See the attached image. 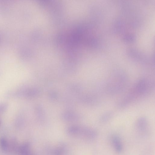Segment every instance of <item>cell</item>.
Masks as SVG:
<instances>
[{"label":"cell","instance_id":"obj_9","mask_svg":"<svg viewBox=\"0 0 155 155\" xmlns=\"http://www.w3.org/2000/svg\"><path fill=\"white\" fill-rule=\"evenodd\" d=\"M8 107V104L5 102L0 103V113H4Z\"/></svg>","mask_w":155,"mask_h":155},{"label":"cell","instance_id":"obj_11","mask_svg":"<svg viewBox=\"0 0 155 155\" xmlns=\"http://www.w3.org/2000/svg\"><path fill=\"white\" fill-rule=\"evenodd\" d=\"M32 155L31 154V155Z\"/></svg>","mask_w":155,"mask_h":155},{"label":"cell","instance_id":"obj_10","mask_svg":"<svg viewBox=\"0 0 155 155\" xmlns=\"http://www.w3.org/2000/svg\"><path fill=\"white\" fill-rule=\"evenodd\" d=\"M1 120H0V125H1Z\"/></svg>","mask_w":155,"mask_h":155},{"label":"cell","instance_id":"obj_7","mask_svg":"<svg viewBox=\"0 0 155 155\" xmlns=\"http://www.w3.org/2000/svg\"><path fill=\"white\" fill-rule=\"evenodd\" d=\"M65 151V147L62 145L56 148L54 150L53 153L55 155H61Z\"/></svg>","mask_w":155,"mask_h":155},{"label":"cell","instance_id":"obj_6","mask_svg":"<svg viewBox=\"0 0 155 155\" xmlns=\"http://www.w3.org/2000/svg\"><path fill=\"white\" fill-rule=\"evenodd\" d=\"M11 143V148L14 153H19L20 147L18 148L17 139L15 138H12Z\"/></svg>","mask_w":155,"mask_h":155},{"label":"cell","instance_id":"obj_4","mask_svg":"<svg viewBox=\"0 0 155 155\" xmlns=\"http://www.w3.org/2000/svg\"><path fill=\"white\" fill-rule=\"evenodd\" d=\"M30 144L28 142L23 144L19 148V153L20 155H30Z\"/></svg>","mask_w":155,"mask_h":155},{"label":"cell","instance_id":"obj_2","mask_svg":"<svg viewBox=\"0 0 155 155\" xmlns=\"http://www.w3.org/2000/svg\"><path fill=\"white\" fill-rule=\"evenodd\" d=\"M136 128L138 132L143 136L147 135L148 130V124L147 120L145 118H139L137 121Z\"/></svg>","mask_w":155,"mask_h":155},{"label":"cell","instance_id":"obj_5","mask_svg":"<svg viewBox=\"0 0 155 155\" xmlns=\"http://www.w3.org/2000/svg\"><path fill=\"white\" fill-rule=\"evenodd\" d=\"M0 147L4 152H7L9 150V146L7 139L4 137L0 138Z\"/></svg>","mask_w":155,"mask_h":155},{"label":"cell","instance_id":"obj_8","mask_svg":"<svg viewBox=\"0 0 155 155\" xmlns=\"http://www.w3.org/2000/svg\"><path fill=\"white\" fill-rule=\"evenodd\" d=\"M112 113H108L103 115L100 118V121L102 123H105L109 120L112 117Z\"/></svg>","mask_w":155,"mask_h":155},{"label":"cell","instance_id":"obj_3","mask_svg":"<svg viewBox=\"0 0 155 155\" xmlns=\"http://www.w3.org/2000/svg\"><path fill=\"white\" fill-rule=\"evenodd\" d=\"M111 141L115 151L118 153H121L123 150V145L120 136L114 134L111 136Z\"/></svg>","mask_w":155,"mask_h":155},{"label":"cell","instance_id":"obj_1","mask_svg":"<svg viewBox=\"0 0 155 155\" xmlns=\"http://www.w3.org/2000/svg\"><path fill=\"white\" fill-rule=\"evenodd\" d=\"M68 133L70 135L83 137L90 140H95L98 136L96 131L88 128L72 127L69 129Z\"/></svg>","mask_w":155,"mask_h":155}]
</instances>
